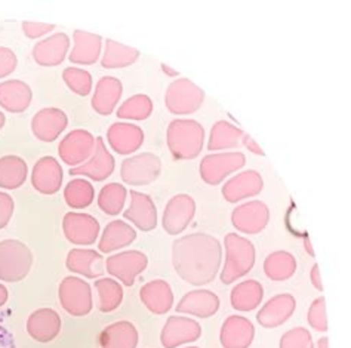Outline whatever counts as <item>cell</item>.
<instances>
[{
	"instance_id": "obj_1",
	"label": "cell",
	"mask_w": 351,
	"mask_h": 348,
	"mask_svg": "<svg viewBox=\"0 0 351 348\" xmlns=\"http://www.w3.org/2000/svg\"><path fill=\"white\" fill-rule=\"evenodd\" d=\"M223 261V246L217 237L193 233L172 245V264L178 276L195 286L208 285L217 277Z\"/></svg>"
},
{
	"instance_id": "obj_2",
	"label": "cell",
	"mask_w": 351,
	"mask_h": 348,
	"mask_svg": "<svg viewBox=\"0 0 351 348\" xmlns=\"http://www.w3.org/2000/svg\"><path fill=\"white\" fill-rule=\"evenodd\" d=\"M166 141L173 159L191 160L202 153L205 142V129L197 121L177 119L168 126Z\"/></svg>"
},
{
	"instance_id": "obj_3",
	"label": "cell",
	"mask_w": 351,
	"mask_h": 348,
	"mask_svg": "<svg viewBox=\"0 0 351 348\" xmlns=\"http://www.w3.org/2000/svg\"><path fill=\"white\" fill-rule=\"evenodd\" d=\"M224 245L226 264L219 277L224 285H232L254 269L255 246L252 242L236 233H228L224 239Z\"/></svg>"
},
{
	"instance_id": "obj_4",
	"label": "cell",
	"mask_w": 351,
	"mask_h": 348,
	"mask_svg": "<svg viewBox=\"0 0 351 348\" xmlns=\"http://www.w3.org/2000/svg\"><path fill=\"white\" fill-rule=\"evenodd\" d=\"M33 265V253L20 240L0 242V280L15 283L29 274Z\"/></svg>"
},
{
	"instance_id": "obj_5",
	"label": "cell",
	"mask_w": 351,
	"mask_h": 348,
	"mask_svg": "<svg viewBox=\"0 0 351 348\" xmlns=\"http://www.w3.org/2000/svg\"><path fill=\"white\" fill-rule=\"evenodd\" d=\"M205 92L189 79H178L172 82L165 95V105L172 114L196 113L203 105Z\"/></svg>"
},
{
	"instance_id": "obj_6",
	"label": "cell",
	"mask_w": 351,
	"mask_h": 348,
	"mask_svg": "<svg viewBox=\"0 0 351 348\" xmlns=\"http://www.w3.org/2000/svg\"><path fill=\"white\" fill-rule=\"evenodd\" d=\"M58 297L62 308L70 316L83 317L89 314L94 307L92 290L88 283L80 277H66L60 283Z\"/></svg>"
},
{
	"instance_id": "obj_7",
	"label": "cell",
	"mask_w": 351,
	"mask_h": 348,
	"mask_svg": "<svg viewBox=\"0 0 351 348\" xmlns=\"http://www.w3.org/2000/svg\"><path fill=\"white\" fill-rule=\"evenodd\" d=\"M160 159L153 153H141L125 159L120 168L122 181L129 186H149L160 175Z\"/></svg>"
},
{
	"instance_id": "obj_8",
	"label": "cell",
	"mask_w": 351,
	"mask_h": 348,
	"mask_svg": "<svg viewBox=\"0 0 351 348\" xmlns=\"http://www.w3.org/2000/svg\"><path fill=\"white\" fill-rule=\"evenodd\" d=\"M246 163L243 153L208 154L200 162V177L209 186H218L230 173L243 168Z\"/></svg>"
},
{
	"instance_id": "obj_9",
	"label": "cell",
	"mask_w": 351,
	"mask_h": 348,
	"mask_svg": "<svg viewBox=\"0 0 351 348\" xmlns=\"http://www.w3.org/2000/svg\"><path fill=\"white\" fill-rule=\"evenodd\" d=\"M147 265H149V258L145 253L140 251H125L108 256L106 270L125 286H132L135 279L147 269Z\"/></svg>"
},
{
	"instance_id": "obj_10",
	"label": "cell",
	"mask_w": 351,
	"mask_h": 348,
	"mask_svg": "<svg viewBox=\"0 0 351 348\" xmlns=\"http://www.w3.org/2000/svg\"><path fill=\"white\" fill-rule=\"evenodd\" d=\"M95 149V136L85 129H75L67 134L60 142L58 154L69 166H80L85 163Z\"/></svg>"
},
{
	"instance_id": "obj_11",
	"label": "cell",
	"mask_w": 351,
	"mask_h": 348,
	"mask_svg": "<svg viewBox=\"0 0 351 348\" xmlns=\"http://www.w3.org/2000/svg\"><path fill=\"white\" fill-rule=\"evenodd\" d=\"M196 214V201L189 195L173 196L163 210L162 224L171 236L182 233L190 225Z\"/></svg>"
},
{
	"instance_id": "obj_12",
	"label": "cell",
	"mask_w": 351,
	"mask_h": 348,
	"mask_svg": "<svg viewBox=\"0 0 351 348\" xmlns=\"http://www.w3.org/2000/svg\"><path fill=\"white\" fill-rule=\"evenodd\" d=\"M270 221V210L264 201L252 200L237 206L232 214V223L237 232L245 234L261 233Z\"/></svg>"
},
{
	"instance_id": "obj_13",
	"label": "cell",
	"mask_w": 351,
	"mask_h": 348,
	"mask_svg": "<svg viewBox=\"0 0 351 348\" xmlns=\"http://www.w3.org/2000/svg\"><path fill=\"white\" fill-rule=\"evenodd\" d=\"M114 158L112 156L106 147L104 140L98 136L95 140V149L94 153H92L90 158L80 164V166H76L70 169V175L73 177H88L90 179H94L97 182L106 181L110 175H112L114 171Z\"/></svg>"
},
{
	"instance_id": "obj_14",
	"label": "cell",
	"mask_w": 351,
	"mask_h": 348,
	"mask_svg": "<svg viewBox=\"0 0 351 348\" xmlns=\"http://www.w3.org/2000/svg\"><path fill=\"white\" fill-rule=\"evenodd\" d=\"M202 336V326L190 317L171 316L163 326L160 343L165 348H177L197 341Z\"/></svg>"
},
{
	"instance_id": "obj_15",
	"label": "cell",
	"mask_w": 351,
	"mask_h": 348,
	"mask_svg": "<svg viewBox=\"0 0 351 348\" xmlns=\"http://www.w3.org/2000/svg\"><path fill=\"white\" fill-rule=\"evenodd\" d=\"M62 230L66 239L75 245L95 243L99 234V223L89 214L69 212L62 219Z\"/></svg>"
},
{
	"instance_id": "obj_16",
	"label": "cell",
	"mask_w": 351,
	"mask_h": 348,
	"mask_svg": "<svg viewBox=\"0 0 351 348\" xmlns=\"http://www.w3.org/2000/svg\"><path fill=\"white\" fill-rule=\"evenodd\" d=\"M69 125V117L61 108L48 107L42 108L34 114L32 121V131L38 140L52 142L62 134Z\"/></svg>"
},
{
	"instance_id": "obj_17",
	"label": "cell",
	"mask_w": 351,
	"mask_h": 348,
	"mask_svg": "<svg viewBox=\"0 0 351 348\" xmlns=\"http://www.w3.org/2000/svg\"><path fill=\"white\" fill-rule=\"evenodd\" d=\"M32 184L36 191L46 196L60 191L62 184V168L60 162L51 156L36 162L32 172Z\"/></svg>"
},
{
	"instance_id": "obj_18",
	"label": "cell",
	"mask_w": 351,
	"mask_h": 348,
	"mask_svg": "<svg viewBox=\"0 0 351 348\" xmlns=\"http://www.w3.org/2000/svg\"><path fill=\"white\" fill-rule=\"evenodd\" d=\"M297 308V301L291 294H280L270 298L258 311L256 320L263 327L273 329L282 326L289 320Z\"/></svg>"
},
{
	"instance_id": "obj_19",
	"label": "cell",
	"mask_w": 351,
	"mask_h": 348,
	"mask_svg": "<svg viewBox=\"0 0 351 348\" xmlns=\"http://www.w3.org/2000/svg\"><path fill=\"white\" fill-rule=\"evenodd\" d=\"M255 336V327L243 316H230L224 320L219 341L224 348H249Z\"/></svg>"
},
{
	"instance_id": "obj_20",
	"label": "cell",
	"mask_w": 351,
	"mask_h": 348,
	"mask_svg": "<svg viewBox=\"0 0 351 348\" xmlns=\"http://www.w3.org/2000/svg\"><path fill=\"white\" fill-rule=\"evenodd\" d=\"M61 331V317L52 308L33 311L27 320V332L38 343H51Z\"/></svg>"
},
{
	"instance_id": "obj_21",
	"label": "cell",
	"mask_w": 351,
	"mask_h": 348,
	"mask_svg": "<svg viewBox=\"0 0 351 348\" xmlns=\"http://www.w3.org/2000/svg\"><path fill=\"white\" fill-rule=\"evenodd\" d=\"M264 188L263 177L256 171H243L228 179L223 187V196L230 203L252 197L261 193Z\"/></svg>"
},
{
	"instance_id": "obj_22",
	"label": "cell",
	"mask_w": 351,
	"mask_h": 348,
	"mask_svg": "<svg viewBox=\"0 0 351 348\" xmlns=\"http://www.w3.org/2000/svg\"><path fill=\"white\" fill-rule=\"evenodd\" d=\"M70 48V38L66 33H57L34 45L33 60L42 67H55L66 60Z\"/></svg>"
},
{
	"instance_id": "obj_23",
	"label": "cell",
	"mask_w": 351,
	"mask_h": 348,
	"mask_svg": "<svg viewBox=\"0 0 351 348\" xmlns=\"http://www.w3.org/2000/svg\"><path fill=\"white\" fill-rule=\"evenodd\" d=\"M123 216L143 232H152L157 225V209L153 199L140 191H131V205Z\"/></svg>"
},
{
	"instance_id": "obj_24",
	"label": "cell",
	"mask_w": 351,
	"mask_h": 348,
	"mask_svg": "<svg viewBox=\"0 0 351 348\" xmlns=\"http://www.w3.org/2000/svg\"><path fill=\"white\" fill-rule=\"evenodd\" d=\"M219 310V298L217 294L205 289L191 290L184 295L177 306V313L190 314L200 319L215 316Z\"/></svg>"
},
{
	"instance_id": "obj_25",
	"label": "cell",
	"mask_w": 351,
	"mask_h": 348,
	"mask_svg": "<svg viewBox=\"0 0 351 348\" xmlns=\"http://www.w3.org/2000/svg\"><path fill=\"white\" fill-rule=\"evenodd\" d=\"M107 141L116 153L128 156L135 153L144 142V132L132 123H113L107 131Z\"/></svg>"
},
{
	"instance_id": "obj_26",
	"label": "cell",
	"mask_w": 351,
	"mask_h": 348,
	"mask_svg": "<svg viewBox=\"0 0 351 348\" xmlns=\"http://www.w3.org/2000/svg\"><path fill=\"white\" fill-rule=\"evenodd\" d=\"M66 267L83 277L95 279L106 273V260L103 255L92 249H71L67 255Z\"/></svg>"
},
{
	"instance_id": "obj_27",
	"label": "cell",
	"mask_w": 351,
	"mask_h": 348,
	"mask_svg": "<svg viewBox=\"0 0 351 348\" xmlns=\"http://www.w3.org/2000/svg\"><path fill=\"white\" fill-rule=\"evenodd\" d=\"M140 298L153 314L168 313L173 304V292L171 285L162 279L145 283L140 290Z\"/></svg>"
},
{
	"instance_id": "obj_28",
	"label": "cell",
	"mask_w": 351,
	"mask_h": 348,
	"mask_svg": "<svg viewBox=\"0 0 351 348\" xmlns=\"http://www.w3.org/2000/svg\"><path fill=\"white\" fill-rule=\"evenodd\" d=\"M33 99L32 88L23 80H8L0 84V107L9 113H23Z\"/></svg>"
},
{
	"instance_id": "obj_29",
	"label": "cell",
	"mask_w": 351,
	"mask_h": 348,
	"mask_svg": "<svg viewBox=\"0 0 351 348\" xmlns=\"http://www.w3.org/2000/svg\"><path fill=\"white\" fill-rule=\"evenodd\" d=\"M123 86L117 77L106 76L98 80L95 86V94L92 97V108L101 116H108L114 112V108L122 97Z\"/></svg>"
},
{
	"instance_id": "obj_30",
	"label": "cell",
	"mask_w": 351,
	"mask_h": 348,
	"mask_svg": "<svg viewBox=\"0 0 351 348\" xmlns=\"http://www.w3.org/2000/svg\"><path fill=\"white\" fill-rule=\"evenodd\" d=\"M136 239V232L122 219L108 223L104 228L101 239L98 242V248L103 253H112L129 246Z\"/></svg>"
},
{
	"instance_id": "obj_31",
	"label": "cell",
	"mask_w": 351,
	"mask_h": 348,
	"mask_svg": "<svg viewBox=\"0 0 351 348\" xmlns=\"http://www.w3.org/2000/svg\"><path fill=\"white\" fill-rule=\"evenodd\" d=\"M75 39V48L70 52L71 64H83V66H90L95 64L101 53V45L103 39L98 34H92L83 30H76L73 34Z\"/></svg>"
},
{
	"instance_id": "obj_32",
	"label": "cell",
	"mask_w": 351,
	"mask_h": 348,
	"mask_svg": "<svg viewBox=\"0 0 351 348\" xmlns=\"http://www.w3.org/2000/svg\"><path fill=\"white\" fill-rule=\"evenodd\" d=\"M101 348H136L138 331L126 320L108 325L99 335Z\"/></svg>"
},
{
	"instance_id": "obj_33",
	"label": "cell",
	"mask_w": 351,
	"mask_h": 348,
	"mask_svg": "<svg viewBox=\"0 0 351 348\" xmlns=\"http://www.w3.org/2000/svg\"><path fill=\"white\" fill-rule=\"evenodd\" d=\"M263 297H264V289L260 282L245 280L232 289L230 301H232V307L236 311L246 313V311H252L260 306Z\"/></svg>"
},
{
	"instance_id": "obj_34",
	"label": "cell",
	"mask_w": 351,
	"mask_h": 348,
	"mask_svg": "<svg viewBox=\"0 0 351 348\" xmlns=\"http://www.w3.org/2000/svg\"><path fill=\"white\" fill-rule=\"evenodd\" d=\"M29 173V166L20 156H3L0 158V188H20Z\"/></svg>"
},
{
	"instance_id": "obj_35",
	"label": "cell",
	"mask_w": 351,
	"mask_h": 348,
	"mask_svg": "<svg viewBox=\"0 0 351 348\" xmlns=\"http://www.w3.org/2000/svg\"><path fill=\"white\" fill-rule=\"evenodd\" d=\"M297 260L286 251H277L270 253L264 261L265 276L274 282H285L291 279L297 271Z\"/></svg>"
},
{
	"instance_id": "obj_36",
	"label": "cell",
	"mask_w": 351,
	"mask_h": 348,
	"mask_svg": "<svg viewBox=\"0 0 351 348\" xmlns=\"http://www.w3.org/2000/svg\"><path fill=\"white\" fill-rule=\"evenodd\" d=\"M243 134L245 132L240 129V127L226 121H219L210 129L208 149L210 151L234 149L240 144V141H242Z\"/></svg>"
},
{
	"instance_id": "obj_37",
	"label": "cell",
	"mask_w": 351,
	"mask_h": 348,
	"mask_svg": "<svg viewBox=\"0 0 351 348\" xmlns=\"http://www.w3.org/2000/svg\"><path fill=\"white\" fill-rule=\"evenodd\" d=\"M138 58H140V51L138 49L125 47V45L114 42L112 39H107L101 66L104 69H123L132 66Z\"/></svg>"
},
{
	"instance_id": "obj_38",
	"label": "cell",
	"mask_w": 351,
	"mask_h": 348,
	"mask_svg": "<svg viewBox=\"0 0 351 348\" xmlns=\"http://www.w3.org/2000/svg\"><path fill=\"white\" fill-rule=\"evenodd\" d=\"M98 294V310L101 313H112L117 310L123 301V289L119 282L110 277L98 279L95 282Z\"/></svg>"
},
{
	"instance_id": "obj_39",
	"label": "cell",
	"mask_w": 351,
	"mask_h": 348,
	"mask_svg": "<svg viewBox=\"0 0 351 348\" xmlns=\"http://www.w3.org/2000/svg\"><path fill=\"white\" fill-rule=\"evenodd\" d=\"M64 199H66V203L73 209H85L94 201L95 190L86 179H71L66 188H64Z\"/></svg>"
},
{
	"instance_id": "obj_40",
	"label": "cell",
	"mask_w": 351,
	"mask_h": 348,
	"mask_svg": "<svg viewBox=\"0 0 351 348\" xmlns=\"http://www.w3.org/2000/svg\"><path fill=\"white\" fill-rule=\"evenodd\" d=\"M128 197V190L125 186L119 184V182H112L101 188L98 195V206L104 214L116 216L125 206V201Z\"/></svg>"
},
{
	"instance_id": "obj_41",
	"label": "cell",
	"mask_w": 351,
	"mask_h": 348,
	"mask_svg": "<svg viewBox=\"0 0 351 348\" xmlns=\"http://www.w3.org/2000/svg\"><path fill=\"white\" fill-rule=\"evenodd\" d=\"M152 113L153 101L144 94H136L128 98L116 112L119 119H128V121H145L152 116Z\"/></svg>"
},
{
	"instance_id": "obj_42",
	"label": "cell",
	"mask_w": 351,
	"mask_h": 348,
	"mask_svg": "<svg viewBox=\"0 0 351 348\" xmlns=\"http://www.w3.org/2000/svg\"><path fill=\"white\" fill-rule=\"evenodd\" d=\"M62 79L66 82V85L70 88L73 92L86 97L92 90V76L86 70L79 67H69L64 70Z\"/></svg>"
},
{
	"instance_id": "obj_43",
	"label": "cell",
	"mask_w": 351,
	"mask_h": 348,
	"mask_svg": "<svg viewBox=\"0 0 351 348\" xmlns=\"http://www.w3.org/2000/svg\"><path fill=\"white\" fill-rule=\"evenodd\" d=\"M280 348H314L311 334L306 327H293L282 336Z\"/></svg>"
},
{
	"instance_id": "obj_44",
	"label": "cell",
	"mask_w": 351,
	"mask_h": 348,
	"mask_svg": "<svg viewBox=\"0 0 351 348\" xmlns=\"http://www.w3.org/2000/svg\"><path fill=\"white\" fill-rule=\"evenodd\" d=\"M308 325L316 329L319 332H326L328 331V317H326V299L320 297L313 301L310 306L308 314H307Z\"/></svg>"
},
{
	"instance_id": "obj_45",
	"label": "cell",
	"mask_w": 351,
	"mask_h": 348,
	"mask_svg": "<svg viewBox=\"0 0 351 348\" xmlns=\"http://www.w3.org/2000/svg\"><path fill=\"white\" fill-rule=\"evenodd\" d=\"M16 55L12 49L0 47V79L11 75L16 69Z\"/></svg>"
},
{
	"instance_id": "obj_46",
	"label": "cell",
	"mask_w": 351,
	"mask_h": 348,
	"mask_svg": "<svg viewBox=\"0 0 351 348\" xmlns=\"http://www.w3.org/2000/svg\"><path fill=\"white\" fill-rule=\"evenodd\" d=\"M55 29L53 24H43V23H32L25 21L23 23V32L29 39H39L42 36L48 34Z\"/></svg>"
},
{
	"instance_id": "obj_47",
	"label": "cell",
	"mask_w": 351,
	"mask_h": 348,
	"mask_svg": "<svg viewBox=\"0 0 351 348\" xmlns=\"http://www.w3.org/2000/svg\"><path fill=\"white\" fill-rule=\"evenodd\" d=\"M14 199L0 191V230L5 228L9 221H11L12 214H14Z\"/></svg>"
},
{
	"instance_id": "obj_48",
	"label": "cell",
	"mask_w": 351,
	"mask_h": 348,
	"mask_svg": "<svg viewBox=\"0 0 351 348\" xmlns=\"http://www.w3.org/2000/svg\"><path fill=\"white\" fill-rule=\"evenodd\" d=\"M242 142H243V145H245V147H246L249 151H252V153H255V154H258V156H264V154H265L264 150L260 147V145H258V144L254 141V138H252L251 135L243 134V135H242Z\"/></svg>"
},
{
	"instance_id": "obj_49",
	"label": "cell",
	"mask_w": 351,
	"mask_h": 348,
	"mask_svg": "<svg viewBox=\"0 0 351 348\" xmlns=\"http://www.w3.org/2000/svg\"><path fill=\"white\" fill-rule=\"evenodd\" d=\"M310 280L313 283V286L316 288L317 290H323V285H322V277H320V270H319V264H314L311 273H310Z\"/></svg>"
},
{
	"instance_id": "obj_50",
	"label": "cell",
	"mask_w": 351,
	"mask_h": 348,
	"mask_svg": "<svg viewBox=\"0 0 351 348\" xmlns=\"http://www.w3.org/2000/svg\"><path fill=\"white\" fill-rule=\"evenodd\" d=\"M8 297H9V295H8V289L2 285V283H0V307L6 304Z\"/></svg>"
},
{
	"instance_id": "obj_51",
	"label": "cell",
	"mask_w": 351,
	"mask_h": 348,
	"mask_svg": "<svg viewBox=\"0 0 351 348\" xmlns=\"http://www.w3.org/2000/svg\"><path fill=\"white\" fill-rule=\"evenodd\" d=\"M160 67H162L163 73H166V75H168V76H172V77H175V76H180V73H178V71H175V70L169 69L168 66H166V64H162Z\"/></svg>"
},
{
	"instance_id": "obj_52",
	"label": "cell",
	"mask_w": 351,
	"mask_h": 348,
	"mask_svg": "<svg viewBox=\"0 0 351 348\" xmlns=\"http://www.w3.org/2000/svg\"><path fill=\"white\" fill-rule=\"evenodd\" d=\"M317 348H329V340L326 336L320 338V340L317 341Z\"/></svg>"
},
{
	"instance_id": "obj_53",
	"label": "cell",
	"mask_w": 351,
	"mask_h": 348,
	"mask_svg": "<svg viewBox=\"0 0 351 348\" xmlns=\"http://www.w3.org/2000/svg\"><path fill=\"white\" fill-rule=\"evenodd\" d=\"M5 122H6V119H5V114L0 112V129H2V127L5 126Z\"/></svg>"
},
{
	"instance_id": "obj_54",
	"label": "cell",
	"mask_w": 351,
	"mask_h": 348,
	"mask_svg": "<svg viewBox=\"0 0 351 348\" xmlns=\"http://www.w3.org/2000/svg\"><path fill=\"white\" fill-rule=\"evenodd\" d=\"M187 348H199V347H187Z\"/></svg>"
}]
</instances>
